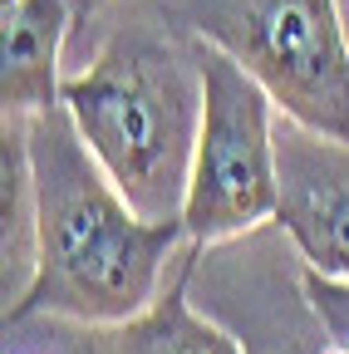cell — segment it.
Returning a JSON list of instances; mask_svg holds the SVG:
<instances>
[{
  "label": "cell",
  "instance_id": "1",
  "mask_svg": "<svg viewBox=\"0 0 349 354\" xmlns=\"http://www.w3.org/2000/svg\"><path fill=\"white\" fill-rule=\"evenodd\" d=\"M30 162L39 197V256L30 290L6 320L64 315L79 325H123L143 315L187 246L182 216L153 221L99 167L69 109L30 113Z\"/></svg>",
  "mask_w": 349,
  "mask_h": 354
},
{
  "label": "cell",
  "instance_id": "8",
  "mask_svg": "<svg viewBox=\"0 0 349 354\" xmlns=\"http://www.w3.org/2000/svg\"><path fill=\"white\" fill-rule=\"evenodd\" d=\"M0 207H6V305H15L35 281L39 256V197H35V162H30V118L6 113L0 138Z\"/></svg>",
  "mask_w": 349,
  "mask_h": 354
},
{
  "label": "cell",
  "instance_id": "3",
  "mask_svg": "<svg viewBox=\"0 0 349 354\" xmlns=\"http://www.w3.org/2000/svg\"><path fill=\"white\" fill-rule=\"evenodd\" d=\"M202 69V128L192 153V183L182 227L192 246H216L276 221V104L261 79L222 44H197Z\"/></svg>",
  "mask_w": 349,
  "mask_h": 354
},
{
  "label": "cell",
  "instance_id": "9",
  "mask_svg": "<svg viewBox=\"0 0 349 354\" xmlns=\"http://www.w3.org/2000/svg\"><path fill=\"white\" fill-rule=\"evenodd\" d=\"M305 300H310L325 339H330L334 349H349V281L320 276V271L305 266Z\"/></svg>",
  "mask_w": 349,
  "mask_h": 354
},
{
  "label": "cell",
  "instance_id": "7",
  "mask_svg": "<svg viewBox=\"0 0 349 354\" xmlns=\"http://www.w3.org/2000/svg\"><path fill=\"white\" fill-rule=\"evenodd\" d=\"M197 251L202 246L187 241L167 290H158V300L143 310V315L123 320V325H104L99 354H246L222 325L202 320L187 305V281H192Z\"/></svg>",
  "mask_w": 349,
  "mask_h": 354
},
{
  "label": "cell",
  "instance_id": "4",
  "mask_svg": "<svg viewBox=\"0 0 349 354\" xmlns=\"http://www.w3.org/2000/svg\"><path fill=\"white\" fill-rule=\"evenodd\" d=\"M202 39L241 59L281 118L349 143V39L334 0H211Z\"/></svg>",
  "mask_w": 349,
  "mask_h": 354
},
{
  "label": "cell",
  "instance_id": "12",
  "mask_svg": "<svg viewBox=\"0 0 349 354\" xmlns=\"http://www.w3.org/2000/svg\"><path fill=\"white\" fill-rule=\"evenodd\" d=\"M325 354H349V349H334V344H330V349H325Z\"/></svg>",
  "mask_w": 349,
  "mask_h": 354
},
{
  "label": "cell",
  "instance_id": "11",
  "mask_svg": "<svg viewBox=\"0 0 349 354\" xmlns=\"http://www.w3.org/2000/svg\"><path fill=\"white\" fill-rule=\"evenodd\" d=\"M330 349V344H325ZM325 349H315V344H290V349H246V354H325Z\"/></svg>",
  "mask_w": 349,
  "mask_h": 354
},
{
  "label": "cell",
  "instance_id": "10",
  "mask_svg": "<svg viewBox=\"0 0 349 354\" xmlns=\"http://www.w3.org/2000/svg\"><path fill=\"white\" fill-rule=\"evenodd\" d=\"M109 0H69V10H74V20H89L94 10H104Z\"/></svg>",
  "mask_w": 349,
  "mask_h": 354
},
{
  "label": "cell",
  "instance_id": "2",
  "mask_svg": "<svg viewBox=\"0 0 349 354\" xmlns=\"http://www.w3.org/2000/svg\"><path fill=\"white\" fill-rule=\"evenodd\" d=\"M59 104L113 187L153 221L187 207L202 128V69L143 35H113L99 59L64 79Z\"/></svg>",
  "mask_w": 349,
  "mask_h": 354
},
{
  "label": "cell",
  "instance_id": "6",
  "mask_svg": "<svg viewBox=\"0 0 349 354\" xmlns=\"http://www.w3.org/2000/svg\"><path fill=\"white\" fill-rule=\"evenodd\" d=\"M69 20V0H0V104L6 113L30 118L59 104V50Z\"/></svg>",
  "mask_w": 349,
  "mask_h": 354
},
{
  "label": "cell",
  "instance_id": "5",
  "mask_svg": "<svg viewBox=\"0 0 349 354\" xmlns=\"http://www.w3.org/2000/svg\"><path fill=\"white\" fill-rule=\"evenodd\" d=\"M276 221L305 256V266L349 281V143L285 118L276 128Z\"/></svg>",
  "mask_w": 349,
  "mask_h": 354
}]
</instances>
